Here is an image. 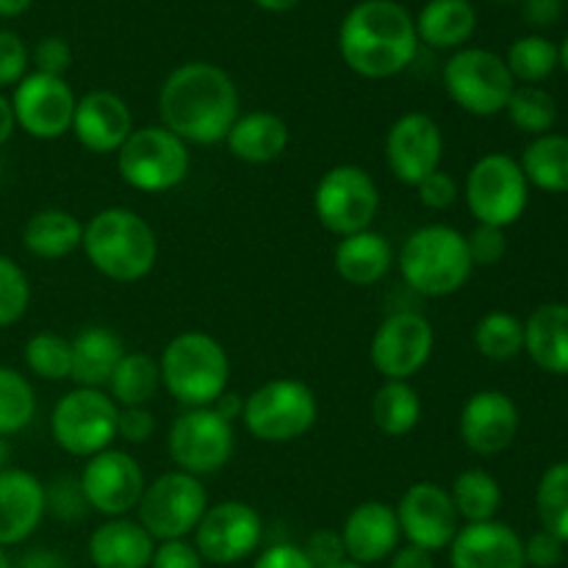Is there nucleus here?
Returning <instances> with one entry per match:
<instances>
[{"label":"nucleus","mask_w":568,"mask_h":568,"mask_svg":"<svg viewBox=\"0 0 568 568\" xmlns=\"http://www.w3.org/2000/svg\"><path fill=\"white\" fill-rule=\"evenodd\" d=\"M564 558V541L555 538L552 532L538 530L527 538L525 544V560L536 568H555Z\"/></svg>","instance_id":"51"},{"label":"nucleus","mask_w":568,"mask_h":568,"mask_svg":"<svg viewBox=\"0 0 568 568\" xmlns=\"http://www.w3.org/2000/svg\"><path fill=\"white\" fill-rule=\"evenodd\" d=\"M444 89L471 116H497L508 105L516 81L503 55L483 48H460L444 64Z\"/></svg>","instance_id":"12"},{"label":"nucleus","mask_w":568,"mask_h":568,"mask_svg":"<svg viewBox=\"0 0 568 568\" xmlns=\"http://www.w3.org/2000/svg\"><path fill=\"white\" fill-rule=\"evenodd\" d=\"M211 408H214L216 414H220V416H225L227 422H236V419H242L244 399L239 397V394H231V392H225V394H222L220 399H216L214 405H211Z\"/></svg>","instance_id":"56"},{"label":"nucleus","mask_w":568,"mask_h":568,"mask_svg":"<svg viewBox=\"0 0 568 568\" xmlns=\"http://www.w3.org/2000/svg\"><path fill=\"white\" fill-rule=\"evenodd\" d=\"M381 211V189L358 164H338L314 189V214L333 236L344 239L369 231Z\"/></svg>","instance_id":"10"},{"label":"nucleus","mask_w":568,"mask_h":568,"mask_svg":"<svg viewBox=\"0 0 568 568\" xmlns=\"http://www.w3.org/2000/svg\"><path fill=\"white\" fill-rule=\"evenodd\" d=\"M372 422L388 438H403L422 422V397L410 381H386L372 397Z\"/></svg>","instance_id":"33"},{"label":"nucleus","mask_w":568,"mask_h":568,"mask_svg":"<svg viewBox=\"0 0 568 568\" xmlns=\"http://www.w3.org/2000/svg\"><path fill=\"white\" fill-rule=\"evenodd\" d=\"M155 430V416L150 414L148 405L142 408H120L116 419V438L128 444H144Z\"/></svg>","instance_id":"50"},{"label":"nucleus","mask_w":568,"mask_h":568,"mask_svg":"<svg viewBox=\"0 0 568 568\" xmlns=\"http://www.w3.org/2000/svg\"><path fill=\"white\" fill-rule=\"evenodd\" d=\"M159 386V361L150 358L148 353H125L105 388L120 408H142L155 397Z\"/></svg>","instance_id":"34"},{"label":"nucleus","mask_w":568,"mask_h":568,"mask_svg":"<svg viewBox=\"0 0 568 568\" xmlns=\"http://www.w3.org/2000/svg\"><path fill=\"white\" fill-rule=\"evenodd\" d=\"M150 568H203V558L194 544H189L186 538H175V541H161L155 547Z\"/></svg>","instance_id":"49"},{"label":"nucleus","mask_w":568,"mask_h":568,"mask_svg":"<svg viewBox=\"0 0 568 568\" xmlns=\"http://www.w3.org/2000/svg\"><path fill=\"white\" fill-rule=\"evenodd\" d=\"M192 170V153L183 139L164 125L133 128L116 150V172L131 189L144 194H164L181 186Z\"/></svg>","instance_id":"7"},{"label":"nucleus","mask_w":568,"mask_h":568,"mask_svg":"<svg viewBox=\"0 0 568 568\" xmlns=\"http://www.w3.org/2000/svg\"><path fill=\"white\" fill-rule=\"evenodd\" d=\"M44 514V483L26 469H0V547L28 541Z\"/></svg>","instance_id":"24"},{"label":"nucleus","mask_w":568,"mask_h":568,"mask_svg":"<svg viewBox=\"0 0 568 568\" xmlns=\"http://www.w3.org/2000/svg\"><path fill=\"white\" fill-rule=\"evenodd\" d=\"M416 194H419V200L425 209L447 211L449 205H455L460 189H458V181H455L449 172L436 170V172H430V175H427L419 186H416Z\"/></svg>","instance_id":"48"},{"label":"nucleus","mask_w":568,"mask_h":568,"mask_svg":"<svg viewBox=\"0 0 568 568\" xmlns=\"http://www.w3.org/2000/svg\"><path fill=\"white\" fill-rule=\"evenodd\" d=\"M11 109L20 131H26L39 142H53L72 131L75 116V92L70 83L59 75L44 72H28L11 94Z\"/></svg>","instance_id":"15"},{"label":"nucleus","mask_w":568,"mask_h":568,"mask_svg":"<svg viewBox=\"0 0 568 568\" xmlns=\"http://www.w3.org/2000/svg\"><path fill=\"white\" fill-rule=\"evenodd\" d=\"M83 253L89 264L114 283H136L159 261V236L142 214L122 205L98 211L83 225Z\"/></svg>","instance_id":"3"},{"label":"nucleus","mask_w":568,"mask_h":568,"mask_svg":"<svg viewBox=\"0 0 568 568\" xmlns=\"http://www.w3.org/2000/svg\"><path fill=\"white\" fill-rule=\"evenodd\" d=\"M70 347H72L70 381H75L78 386L83 388L109 386L116 364H120L122 355L128 353L122 338L116 336L111 327H100V325L78 331L75 338H70Z\"/></svg>","instance_id":"29"},{"label":"nucleus","mask_w":568,"mask_h":568,"mask_svg":"<svg viewBox=\"0 0 568 568\" xmlns=\"http://www.w3.org/2000/svg\"><path fill=\"white\" fill-rule=\"evenodd\" d=\"M388 568H436V560H433V552L408 544V547L397 549V552L392 555Z\"/></svg>","instance_id":"53"},{"label":"nucleus","mask_w":568,"mask_h":568,"mask_svg":"<svg viewBox=\"0 0 568 568\" xmlns=\"http://www.w3.org/2000/svg\"><path fill=\"white\" fill-rule=\"evenodd\" d=\"M153 552L155 538L128 516L105 519L89 536V558L94 568H150Z\"/></svg>","instance_id":"25"},{"label":"nucleus","mask_w":568,"mask_h":568,"mask_svg":"<svg viewBox=\"0 0 568 568\" xmlns=\"http://www.w3.org/2000/svg\"><path fill=\"white\" fill-rule=\"evenodd\" d=\"M255 6H261L264 11H275V14H281V11H292L294 6H300L303 0H253Z\"/></svg>","instance_id":"59"},{"label":"nucleus","mask_w":568,"mask_h":568,"mask_svg":"<svg viewBox=\"0 0 568 568\" xmlns=\"http://www.w3.org/2000/svg\"><path fill=\"white\" fill-rule=\"evenodd\" d=\"M436 331L416 311H394L377 325L369 344V361L383 381H410L430 361Z\"/></svg>","instance_id":"14"},{"label":"nucleus","mask_w":568,"mask_h":568,"mask_svg":"<svg viewBox=\"0 0 568 568\" xmlns=\"http://www.w3.org/2000/svg\"><path fill=\"white\" fill-rule=\"evenodd\" d=\"M6 458H9V447H6V442H3V436H0V469H6Z\"/></svg>","instance_id":"61"},{"label":"nucleus","mask_w":568,"mask_h":568,"mask_svg":"<svg viewBox=\"0 0 568 568\" xmlns=\"http://www.w3.org/2000/svg\"><path fill=\"white\" fill-rule=\"evenodd\" d=\"M333 264H336L338 277L344 283H349V286H375L394 266L392 242L383 233H377L375 227L353 233V236H344L338 239Z\"/></svg>","instance_id":"27"},{"label":"nucleus","mask_w":568,"mask_h":568,"mask_svg":"<svg viewBox=\"0 0 568 568\" xmlns=\"http://www.w3.org/2000/svg\"><path fill=\"white\" fill-rule=\"evenodd\" d=\"M288 139L292 133H288L286 120L275 111H247L233 122L225 144L233 159L244 164H272L286 153Z\"/></svg>","instance_id":"26"},{"label":"nucleus","mask_w":568,"mask_h":568,"mask_svg":"<svg viewBox=\"0 0 568 568\" xmlns=\"http://www.w3.org/2000/svg\"><path fill=\"white\" fill-rule=\"evenodd\" d=\"M239 89L222 67L189 61L161 83L159 116L186 144H220L239 120Z\"/></svg>","instance_id":"1"},{"label":"nucleus","mask_w":568,"mask_h":568,"mask_svg":"<svg viewBox=\"0 0 568 568\" xmlns=\"http://www.w3.org/2000/svg\"><path fill=\"white\" fill-rule=\"evenodd\" d=\"M394 510H397L399 532L408 538V544L427 549V552L449 549L460 530V516L455 510L453 497L438 483L422 480L408 486Z\"/></svg>","instance_id":"19"},{"label":"nucleus","mask_w":568,"mask_h":568,"mask_svg":"<svg viewBox=\"0 0 568 568\" xmlns=\"http://www.w3.org/2000/svg\"><path fill=\"white\" fill-rule=\"evenodd\" d=\"M22 358H26L28 372L39 381L59 383L70 381L72 375V347L70 338L59 336V333H33L26 342V349H22Z\"/></svg>","instance_id":"39"},{"label":"nucleus","mask_w":568,"mask_h":568,"mask_svg":"<svg viewBox=\"0 0 568 568\" xmlns=\"http://www.w3.org/2000/svg\"><path fill=\"white\" fill-rule=\"evenodd\" d=\"M236 449L233 422L216 414L214 408H186L170 427L166 453L175 469L186 475L205 477L220 471Z\"/></svg>","instance_id":"13"},{"label":"nucleus","mask_w":568,"mask_h":568,"mask_svg":"<svg viewBox=\"0 0 568 568\" xmlns=\"http://www.w3.org/2000/svg\"><path fill=\"white\" fill-rule=\"evenodd\" d=\"M320 419L314 388L294 377L261 383L244 397L242 422L253 438L264 444H288L303 438Z\"/></svg>","instance_id":"6"},{"label":"nucleus","mask_w":568,"mask_h":568,"mask_svg":"<svg viewBox=\"0 0 568 568\" xmlns=\"http://www.w3.org/2000/svg\"><path fill=\"white\" fill-rule=\"evenodd\" d=\"M399 277L422 297H449L469 283L475 264L466 236L449 225H425L405 239L397 255Z\"/></svg>","instance_id":"5"},{"label":"nucleus","mask_w":568,"mask_h":568,"mask_svg":"<svg viewBox=\"0 0 568 568\" xmlns=\"http://www.w3.org/2000/svg\"><path fill=\"white\" fill-rule=\"evenodd\" d=\"M453 497L455 510L466 525H477V521H491L503 508V488H499L497 477L488 475L486 469H466L460 471L447 488Z\"/></svg>","instance_id":"35"},{"label":"nucleus","mask_w":568,"mask_h":568,"mask_svg":"<svg viewBox=\"0 0 568 568\" xmlns=\"http://www.w3.org/2000/svg\"><path fill=\"white\" fill-rule=\"evenodd\" d=\"M70 133L89 153H116L133 133V114L116 92L92 89L83 98H78Z\"/></svg>","instance_id":"21"},{"label":"nucleus","mask_w":568,"mask_h":568,"mask_svg":"<svg viewBox=\"0 0 568 568\" xmlns=\"http://www.w3.org/2000/svg\"><path fill=\"white\" fill-rule=\"evenodd\" d=\"M419 42L436 50H460L477 28V11L469 0H430L416 17Z\"/></svg>","instance_id":"31"},{"label":"nucleus","mask_w":568,"mask_h":568,"mask_svg":"<svg viewBox=\"0 0 568 568\" xmlns=\"http://www.w3.org/2000/svg\"><path fill=\"white\" fill-rule=\"evenodd\" d=\"M386 166L405 186H419L430 172L442 170L444 133L425 111H408L386 133Z\"/></svg>","instance_id":"18"},{"label":"nucleus","mask_w":568,"mask_h":568,"mask_svg":"<svg viewBox=\"0 0 568 568\" xmlns=\"http://www.w3.org/2000/svg\"><path fill=\"white\" fill-rule=\"evenodd\" d=\"M44 505H48V514H53L55 519L64 521L81 519L89 510L78 477H59V480H53L50 486H44Z\"/></svg>","instance_id":"43"},{"label":"nucleus","mask_w":568,"mask_h":568,"mask_svg":"<svg viewBox=\"0 0 568 568\" xmlns=\"http://www.w3.org/2000/svg\"><path fill=\"white\" fill-rule=\"evenodd\" d=\"M33 0H0V17H20L31 9Z\"/></svg>","instance_id":"58"},{"label":"nucleus","mask_w":568,"mask_h":568,"mask_svg":"<svg viewBox=\"0 0 568 568\" xmlns=\"http://www.w3.org/2000/svg\"><path fill=\"white\" fill-rule=\"evenodd\" d=\"M466 247H469V258L475 266H497L508 253V236L503 227L477 225L466 236Z\"/></svg>","instance_id":"44"},{"label":"nucleus","mask_w":568,"mask_h":568,"mask_svg":"<svg viewBox=\"0 0 568 568\" xmlns=\"http://www.w3.org/2000/svg\"><path fill=\"white\" fill-rule=\"evenodd\" d=\"M453 568H525V541L505 521L464 525L449 544Z\"/></svg>","instance_id":"22"},{"label":"nucleus","mask_w":568,"mask_h":568,"mask_svg":"<svg viewBox=\"0 0 568 568\" xmlns=\"http://www.w3.org/2000/svg\"><path fill=\"white\" fill-rule=\"evenodd\" d=\"M505 111H508L510 122L530 136H544L558 122V103L541 87H516Z\"/></svg>","instance_id":"41"},{"label":"nucleus","mask_w":568,"mask_h":568,"mask_svg":"<svg viewBox=\"0 0 568 568\" xmlns=\"http://www.w3.org/2000/svg\"><path fill=\"white\" fill-rule=\"evenodd\" d=\"M37 416V394L28 377L11 366H0V436L22 433Z\"/></svg>","instance_id":"38"},{"label":"nucleus","mask_w":568,"mask_h":568,"mask_svg":"<svg viewBox=\"0 0 568 568\" xmlns=\"http://www.w3.org/2000/svg\"><path fill=\"white\" fill-rule=\"evenodd\" d=\"M11 568H72L67 564L64 555L53 552V549H31L20 558V564Z\"/></svg>","instance_id":"54"},{"label":"nucleus","mask_w":568,"mask_h":568,"mask_svg":"<svg viewBox=\"0 0 568 568\" xmlns=\"http://www.w3.org/2000/svg\"><path fill=\"white\" fill-rule=\"evenodd\" d=\"M120 405L103 388L75 386L55 403L50 436L72 458H92L116 442Z\"/></svg>","instance_id":"8"},{"label":"nucleus","mask_w":568,"mask_h":568,"mask_svg":"<svg viewBox=\"0 0 568 568\" xmlns=\"http://www.w3.org/2000/svg\"><path fill=\"white\" fill-rule=\"evenodd\" d=\"M475 347L483 358L497 364L514 361L525 353V322L508 311H491L475 325Z\"/></svg>","instance_id":"37"},{"label":"nucleus","mask_w":568,"mask_h":568,"mask_svg":"<svg viewBox=\"0 0 568 568\" xmlns=\"http://www.w3.org/2000/svg\"><path fill=\"white\" fill-rule=\"evenodd\" d=\"M31 53L14 31H0V89L17 87L28 75Z\"/></svg>","instance_id":"45"},{"label":"nucleus","mask_w":568,"mask_h":568,"mask_svg":"<svg viewBox=\"0 0 568 568\" xmlns=\"http://www.w3.org/2000/svg\"><path fill=\"white\" fill-rule=\"evenodd\" d=\"M17 122H14V109H11V100L0 92V148L11 139L14 133Z\"/></svg>","instance_id":"57"},{"label":"nucleus","mask_w":568,"mask_h":568,"mask_svg":"<svg viewBox=\"0 0 568 568\" xmlns=\"http://www.w3.org/2000/svg\"><path fill=\"white\" fill-rule=\"evenodd\" d=\"M161 386L183 408H211L231 383V358L205 331H183L166 342L159 358Z\"/></svg>","instance_id":"4"},{"label":"nucleus","mask_w":568,"mask_h":568,"mask_svg":"<svg viewBox=\"0 0 568 568\" xmlns=\"http://www.w3.org/2000/svg\"><path fill=\"white\" fill-rule=\"evenodd\" d=\"M83 242V222L64 209H42L22 227V247L42 261H59Z\"/></svg>","instance_id":"30"},{"label":"nucleus","mask_w":568,"mask_h":568,"mask_svg":"<svg viewBox=\"0 0 568 568\" xmlns=\"http://www.w3.org/2000/svg\"><path fill=\"white\" fill-rule=\"evenodd\" d=\"M209 510V491L203 480L181 469L164 471L144 486L136 505L139 525L155 541H175L197 530L200 519Z\"/></svg>","instance_id":"11"},{"label":"nucleus","mask_w":568,"mask_h":568,"mask_svg":"<svg viewBox=\"0 0 568 568\" xmlns=\"http://www.w3.org/2000/svg\"><path fill=\"white\" fill-rule=\"evenodd\" d=\"M560 67H564V70L568 72V37H566V42L560 44Z\"/></svg>","instance_id":"60"},{"label":"nucleus","mask_w":568,"mask_h":568,"mask_svg":"<svg viewBox=\"0 0 568 568\" xmlns=\"http://www.w3.org/2000/svg\"><path fill=\"white\" fill-rule=\"evenodd\" d=\"M0 568H11V560H9V555H6L3 547H0Z\"/></svg>","instance_id":"62"},{"label":"nucleus","mask_w":568,"mask_h":568,"mask_svg":"<svg viewBox=\"0 0 568 568\" xmlns=\"http://www.w3.org/2000/svg\"><path fill=\"white\" fill-rule=\"evenodd\" d=\"M336 568H366V566H358V564H349V560H347V564H342V566H336Z\"/></svg>","instance_id":"63"},{"label":"nucleus","mask_w":568,"mask_h":568,"mask_svg":"<svg viewBox=\"0 0 568 568\" xmlns=\"http://www.w3.org/2000/svg\"><path fill=\"white\" fill-rule=\"evenodd\" d=\"M78 480H81L89 510L109 516V519L136 510L144 486H148L139 460L125 449L114 447L87 458Z\"/></svg>","instance_id":"17"},{"label":"nucleus","mask_w":568,"mask_h":568,"mask_svg":"<svg viewBox=\"0 0 568 568\" xmlns=\"http://www.w3.org/2000/svg\"><path fill=\"white\" fill-rule=\"evenodd\" d=\"M253 568H314L311 560L305 558L303 547H294V544H275V547L264 549V552L255 558Z\"/></svg>","instance_id":"52"},{"label":"nucleus","mask_w":568,"mask_h":568,"mask_svg":"<svg viewBox=\"0 0 568 568\" xmlns=\"http://www.w3.org/2000/svg\"><path fill=\"white\" fill-rule=\"evenodd\" d=\"M525 349L538 369L568 377V303H544L527 316Z\"/></svg>","instance_id":"28"},{"label":"nucleus","mask_w":568,"mask_h":568,"mask_svg":"<svg viewBox=\"0 0 568 568\" xmlns=\"http://www.w3.org/2000/svg\"><path fill=\"white\" fill-rule=\"evenodd\" d=\"M555 3H566V0H555Z\"/></svg>","instance_id":"64"},{"label":"nucleus","mask_w":568,"mask_h":568,"mask_svg":"<svg viewBox=\"0 0 568 568\" xmlns=\"http://www.w3.org/2000/svg\"><path fill=\"white\" fill-rule=\"evenodd\" d=\"M536 510L541 530L568 544V460L544 471L536 491Z\"/></svg>","instance_id":"40"},{"label":"nucleus","mask_w":568,"mask_h":568,"mask_svg":"<svg viewBox=\"0 0 568 568\" xmlns=\"http://www.w3.org/2000/svg\"><path fill=\"white\" fill-rule=\"evenodd\" d=\"M558 6L560 3H555V0H530L525 17L532 26H549L558 17Z\"/></svg>","instance_id":"55"},{"label":"nucleus","mask_w":568,"mask_h":568,"mask_svg":"<svg viewBox=\"0 0 568 568\" xmlns=\"http://www.w3.org/2000/svg\"><path fill=\"white\" fill-rule=\"evenodd\" d=\"M305 558L314 568H336L347 564V549H344L342 532L336 530H316L311 532L303 547Z\"/></svg>","instance_id":"46"},{"label":"nucleus","mask_w":568,"mask_h":568,"mask_svg":"<svg viewBox=\"0 0 568 568\" xmlns=\"http://www.w3.org/2000/svg\"><path fill=\"white\" fill-rule=\"evenodd\" d=\"M264 521L258 510L239 499H222L209 505L194 530V547L200 558L216 566H231L250 558L261 547Z\"/></svg>","instance_id":"16"},{"label":"nucleus","mask_w":568,"mask_h":568,"mask_svg":"<svg viewBox=\"0 0 568 568\" xmlns=\"http://www.w3.org/2000/svg\"><path fill=\"white\" fill-rule=\"evenodd\" d=\"M31 305V283L22 266L9 255H0V327H11L26 316Z\"/></svg>","instance_id":"42"},{"label":"nucleus","mask_w":568,"mask_h":568,"mask_svg":"<svg viewBox=\"0 0 568 568\" xmlns=\"http://www.w3.org/2000/svg\"><path fill=\"white\" fill-rule=\"evenodd\" d=\"M460 442L475 455H499L516 442L519 433V408L514 399L497 388L475 392L460 408Z\"/></svg>","instance_id":"20"},{"label":"nucleus","mask_w":568,"mask_h":568,"mask_svg":"<svg viewBox=\"0 0 568 568\" xmlns=\"http://www.w3.org/2000/svg\"><path fill=\"white\" fill-rule=\"evenodd\" d=\"M505 64H508L514 81H521L525 87H538L558 70L560 50L547 37L530 33V37H521L510 44Z\"/></svg>","instance_id":"36"},{"label":"nucleus","mask_w":568,"mask_h":568,"mask_svg":"<svg viewBox=\"0 0 568 568\" xmlns=\"http://www.w3.org/2000/svg\"><path fill=\"white\" fill-rule=\"evenodd\" d=\"M399 538H403V532H399L397 510L381 499L355 505L342 527L347 558L358 566H372L392 558L397 552Z\"/></svg>","instance_id":"23"},{"label":"nucleus","mask_w":568,"mask_h":568,"mask_svg":"<svg viewBox=\"0 0 568 568\" xmlns=\"http://www.w3.org/2000/svg\"><path fill=\"white\" fill-rule=\"evenodd\" d=\"M419 50L416 22L394 0H361L338 28V53L361 78L383 81L408 70Z\"/></svg>","instance_id":"2"},{"label":"nucleus","mask_w":568,"mask_h":568,"mask_svg":"<svg viewBox=\"0 0 568 568\" xmlns=\"http://www.w3.org/2000/svg\"><path fill=\"white\" fill-rule=\"evenodd\" d=\"M527 183L549 194L568 192V136L544 133L525 148L519 159Z\"/></svg>","instance_id":"32"},{"label":"nucleus","mask_w":568,"mask_h":568,"mask_svg":"<svg viewBox=\"0 0 568 568\" xmlns=\"http://www.w3.org/2000/svg\"><path fill=\"white\" fill-rule=\"evenodd\" d=\"M464 197L477 225L510 227L521 220L530 203V183L519 161L505 153H488L471 164Z\"/></svg>","instance_id":"9"},{"label":"nucleus","mask_w":568,"mask_h":568,"mask_svg":"<svg viewBox=\"0 0 568 568\" xmlns=\"http://www.w3.org/2000/svg\"><path fill=\"white\" fill-rule=\"evenodd\" d=\"M31 61H33V67H37L33 72H44V75L64 78V72L70 70V64H72L70 42L61 37L39 39L37 48L31 50Z\"/></svg>","instance_id":"47"}]
</instances>
